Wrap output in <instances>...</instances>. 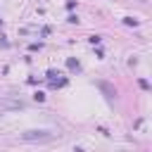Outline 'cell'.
<instances>
[{
	"label": "cell",
	"instance_id": "6da1fadb",
	"mask_svg": "<svg viewBox=\"0 0 152 152\" xmlns=\"http://www.w3.org/2000/svg\"><path fill=\"white\" fill-rule=\"evenodd\" d=\"M33 138H40V140H48L50 135H45V131H38V133H26L24 140H33Z\"/></svg>",
	"mask_w": 152,
	"mask_h": 152
}]
</instances>
